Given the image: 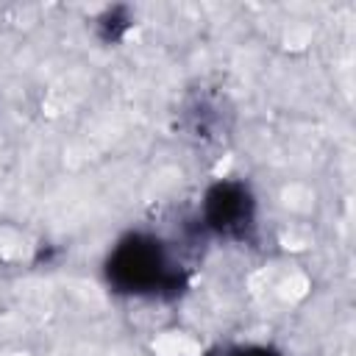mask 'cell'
I'll return each mask as SVG.
<instances>
[{
    "mask_svg": "<svg viewBox=\"0 0 356 356\" xmlns=\"http://www.w3.org/2000/svg\"><path fill=\"white\" fill-rule=\"evenodd\" d=\"M106 284L128 298H175L186 284V270L172 248L150 231H128L108 250Z\"/></svg>",
    "mask_w": 356,
    "mask_h": 356,
    "instance_id": "cell-1",
    "label": "cell"
},
{
    "mask_svg": "<svg viewBox=\"0 0 356 356\" xmlns=\"http://www.w3.org/2000/svg\"><path fill=\"white\" fill-rule=\"evenodd\" d=\"M200 225L222 239H250L256 228V200L248 184L231 178L211 184L200 203Z\"/></svg>",
    "mask_w": 356,
    "mask_h": 356,
    "instance_id": "cell-2",
    "label": "cell"
},
{
    "mask_svg": "<svg viewBox=\"0 0 356 356\" xmlns=\"http://www.w3.org/2000/svg\"><path fill=\"white\" fill-rule=\"evenodd\" d=\"M225 356H281L270 345H239V348H225Z\"/></svg>",
    "mask_w": 356,
    "mask_h": 356,
    "instance_id": "cell-3",
    "label": "cell"
},
{
    "mask_svg": "<svg viewBox=\"0 0 356 356\" xmlns=\"http://www.w3.org/2000/svg\"><path fill=\"white\" fill-rule=\"evenodd\" d=\"M209 356H225V353H222V350H220V353H209Z\"/></svg>",
    "mask_w": 356,
    "mask_h": 356,
    "instance_id": "cell-4",
    "label": "cell"
}]
</instances>
